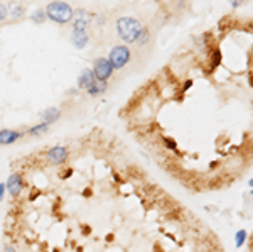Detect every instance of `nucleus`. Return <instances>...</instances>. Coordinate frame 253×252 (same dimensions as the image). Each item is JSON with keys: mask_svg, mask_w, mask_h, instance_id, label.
Wrapping results in <instances>:
<instances>
[{"mask_svg": "<svg viewBox=\"0 0 253 252\" xmlns=\"http://www.w3.org/2000/svg\"><path fill=\"white\" fill-rule=\"evenodd\" d=\"M95 81V75L91 70H83L78 76V90H88Z\"/></svg>", "mask_w": 253, "mask_h": 252, "instance_id": "8", "label": "nucleus"}, {"mask_svg": "<svg viewBox=\"0 0 253 252\" xmlns=\"http://www.w3.org/2000/svg\"><path fill=\"white\" fill-rule=\"evenodd\" d=\"M3 252H17V251H15L12 246H5V247H3Z\"/></svg>", "mask_w": 253, "mask_h": 252, "instance_id": "23", "label": "nucleus"}, {"mask_svg": "<svg viewBox=\"0 0 253 252\" xmlns=\"http://www.w3.org/2000/svg\"><path fill=\"white\" fill-rule=\"evenodd\" d=\"M93 75H95V80L98 81H107L113 73L112 64L108 63L107 58H98L93 63Z\"/></svg>", "mask_w": 253, "mask_h": 252, "instance_id": "4", "label": "nucleus"}, {"mask_svg": "<svg viewBox=\"0 0 253 252\" xmlns=\"http://www.w3.org/2000/svg\"><path fill=\"white\" fill-rule=\"evenodd\" d=\"M5 185L3 183H0V202H3V197H5Z\"/></svg>", "mask_w": 253, "mask_h": 252, "instance_id": "21", "label": "nucleus"}, {"mask_svg": "<svg viewBox=\"0 0 253 252\" xmlns=\"http://www.w3.org/2000/svg\"><path fill=\"white\" fill-rule=\"evenodd\" d=\"M71 44L76 50H83L88 44V34L86 32H71Z\"/></svg>", "mask_w": 253, "mask_h": 252, "instance_id": "11", "label": "nucleus"}, {"mask_svg": "<svg viewBox=\"0 0 253 252\" xmlns=\"http://www.w3.org/2000/svg\"><path fill=\"white\" fill-rule=\"evenodd\" d=\"M7 17H9V7L0 3V22H3Z\"/></svg>", "mask_w": 253, "mask_h": 252, "instance_id": "19", "label": "nucleus"}, {"mask_svg": "<svg viewBox=\"0 0 253 252\" xmlns=\"http://www.w3.org/2000/svg\"><path fill=\"white\" fill-rule=\"evenodd\" d=\"M46 157L51 164H63L68 159V149L63 148V146H56V148L49 149Z\"/></svg>", "mask_w": 253, "mask_h": 252, "instance_id": "7", "label": "nucleus"}, {"mask_svg": "<svg viewBox=\"0 0 253 252\" xmlns=\"http://www.w3.org/2000/svg\"><path fill=\"white\" fill-rule=\"evenodd\" d=\"M47 129H49V125H46V124H42V122H41V124H38V125H34V127H31L29 129V136H42L44 132H47Z\"/></svg>", "mask_w": 253, "mask_h": 252, "instance_id": "14", "label": "nucleus"}, {"mask_svg": "<svg viewBox=\"0 0 253 252\" xmlns=\"http://www.w3.org/2000/svg\"><path fill=\"white\" fill-rule=\"evenodd\" d=\"M235 239H236V247H242L248 239L247 230H238V232L235 234Z\"/></svg>", "mask_w": 253, "mask_h": 252, "instance_id": "16", "label": "nucleus"}, {"mask_svg": "<svg viewBox=\"0 0 253 252\" xmlns=\"http://www.w3.org/2000/svg\"><path fill=\"white\" fill-rule=\"evenodd\" d=\"M73 32H86V29L91 26V15L86 10L80 9L73 14Z\"/></svg>", "mask_w": 253, "mask_h": 252, "instance_id": "5", "label": "nucleus"}, {"mask_svg": "<svg viewBox=\"0 0 253 252\" xmlns=\"http://www.w3.org/2000/svg\"><path fill=\"white\" fill-rule=\"evenodd\" d=\"M73 7L66 2H51L46 9V17L56 24H66L73 19Z\"/></svg>", "mask_w": 253, "mask_h": 252, "instance_id": "2", "label": "nucleus"}, {"mask_svg": "<svg viewBox=\"0 0 253 252\" xmlns=\"http://www.w3.org/2000/svg\"><path fill=\"white\" fill-rule=\"evenodd\" d=\"M46 12L44 10H36L34 14H31V20L36 24H44V20H46Z\"/></svg>", "mask_w": 253, "mask_h": 252, "instance_id": "15", "label": "nucleus"}, {"mask_svg": "<svg viewBox=\"0 0 253 252\" xmlns=\"http://www.w3.org/2000/svg\"><path fill=\"white\" fill-rule=\"evenodd\" d=\"M20 136H22V134L17 132V131H12V129H3V131H0V146L14 144V142L17 141Z\"/></svg>", "mask_w": 253, "mask_h": 252, "instance_id": "9", "label": "nucleus"}, {"mask_svg": "<svg viewBox=\"0 0 253 252\" xmlns=\"http://www.w3.org/2000/svg\"><path fill=\"white\" fill-rule=\"evenodd\" d=\"M191 87H193V80H186L184 87H182V92H187V90H189Z\"/></svg>", "mask_w": 253, "mask_h": 252, "instance_id": "22", "label": "nucleus"}, {"mask_svg": "<svg viewBox=\"0 0 253 252\" xmlns=\"http://www.w3.org/2000/svg\"><path fill=\"white\" fill-rule=\"evenodd\" d=\"M59 117H61V110H59V108H56V107H49L42 113H41L42 124H46V125H51V124H54V122H58Z\"/></svg>", "mask_w": 253, "mask_h": 252, "instance_id": "10", "label": "nucleus"}, {"mask_svg": "<svg viewBox=\"0 0 253 252\" xmlns=\"http://www.w3.org/2000/svg\"><path fill=\"white\" fill-rule=\"evenodd\" d=\"M105 90H107V81H98L96 80L86 92L91 97H98V95H101V93H105Z\"/></svg>", "mask_w": 253, "mask_h": 252, "instance_id": "12", "label": "nucleus"}, {"mask_svg": "<svg viewBox=\"0 0 253 252\" xmlns=\"http://www.w3.org/2000/svg\"><path fill=\"white\" fill-rule=\"evenodd\" d=\"M219 63H221V51L214 50L213 51V61H211V70H216Z\"/></svg>", "mask_w": 253, "mask_h": 252, "instance_id": "17", "label": "nucleus"}, {"mask_svg": "<svg viewBox=\"0 0 253 252\" xmlns=\"http://www.w3.org/2000/svg\"><path fill=\"white\" fill-rule=\"evenodd\" d=\"M147 41H149V31H144V34H142V38L140 39H138V46H145V44H147Z\"/></svg>", "mask_w": 253, "mask_h": 252, "instance_id": "20", "label": "nucleus"}, {"mask_svg": "<svg viewBox=\"0 0 253 252\" xmlns=\"http://www.w3.org/2000/svg\"><path fill=\"white\" fill-rule=\"evenodd\" d=\"M145 27L142 26L140 20L133 17H120L117 20V34L122 41H125L126 44L138 43V39L142 38Z\"/></svg>", "mask_w": 253, "mask_h": 252, "instance_id": "1", "label": "nucleus"}, {"mask_svg": "<svg viewBox=\"0 0 253 252\" xmlns=\"http://www.w3.org/2000/svg\"><path fill=\"white\" fill-rule=\"evenodd\" d=\"M130 58H132L130 48L125 46V44H120V46L112 48V51H110L107 59H108V63L112 64L113 70H122V68H125V64L130 61Z\"/></svg>", "mask_w": 253, "mask_h": 252, "instance_id": "3", "label": "nucleus"}, {"mask_svg": "<svg viewBox=\"0 0 253 252\" xmlns=\"http://www.w3.org/2000/svg\"><path fill=\"white\" fill-rule=\"evenodd\" d=\"M9 7V17L10 19H20L24 14V5L22 3H10Z\"/></svg>", "mask_w": 253, "mask_h": 252, "instance_id": "13", "label": "nucleus"}, {"mask_svg": "<svg viewBox=\"0 0 253 252\" xmlns=\"http://www.w3.org/2000/svg\"><path fill=\"white\" fill-rule=\"evenodd\" d=\"M5 190L9 192L10 197H19V195L22 193V190H24V180H22V176H20V174H17V173L10 174L9 180H7V183H5Z\"/></svg>", "mask_w": 253, "mask_h": 252, "instance_id": "6", "label": "nucleus"}, {"mask_svg": "<svg viewBox=\"0 0 253 252\" xmlns=\"http://www.w3.org/2000/svg\"><path fill=\"white\" fill-rule=\"evenodd\" d=\"M164 146L170 151H177V142L174 139H169V137H164Z\"/></svg>", "mask_w": 253, "mask_h": 252, "instance_id": "18", "label": "nucleus"}]
</instances>
